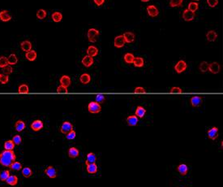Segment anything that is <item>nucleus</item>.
<instances>
[{
    "label": "nucleus",
    "instance_id": "obj_11",
    "mask_svg": "<svg viewBox=\"0 0 223 187\" xmlns=\"http://www.w3.org/2000/svg\"><path fill=\"white\" fill-rule=\"evenodd\" d=\"M81 63H82V64L84 65L85 67L86 68H89V67H91L92 65L93 64V63H94V59L93 57L91 56H89V55H85L83 57L82 59V60H81Z\"/></svg>",
    "mask_w": 223,
    "mask_h": 187
},
{
    "label": "nucleus",
    "instance_id": "obj_5",
    "mask_svg": "<svg viewBox=\"0 0 223 187\" xmlns=\"http://www.w3.org/2000/svg\"><path fill=\"white\" fill-rule=\"evenodd\" d=\"M44 127V123L42 122L41 120H35L33 122L31 123L30 128L32 130H33L35 132H38L41 129H43Z\"/></svg>",
    "mask_w": 223,
    "mask_h": 187
},
{
    "label": "nucleus",
    "instance_id": "obj_9",
    "mask_svg": "<svg viewBox=\"0 0 223 187\" xmlns=\"http://www.w3.org/2000/svg\"><path fill=\"white\" fill-rule=\"evenodd\" d=\"M45 173L48 177H50L51 179H54L57 177V170L55 169V168L53 166H48L45 169Z\"/></svg>",
    "mask_w": 223,
    "mask_h": 187
},
{
    "label": "nucleus",
    "instance_id": "obj_36",
    "mask_svg": "<svg viewBox=\"0 0 223 187\" xmlns=\"http://www.w3.org/2000/svg\"><path fill=\"white\" fill-rule=\"evenodd\" d=\"M22 175L25 178H28L33 175V171L29 167H25L24 168H22Z\"/></svg>",
    "mask_w": 223,
    "mask_h": 187
},
{
    "label": "nucleus",
    "instance_id": "obj_15",
    "mask_svg": "<svg viewBox=\"0 0 223 187\" xmlns=\"http://www.w3.org/2000/svg\"><path fill=\"white\" fill-rule=\"evenodd\" d=\"M59 82H60L61 85L64 86L66 88H68V87L71 85V81L69 76H68V75H63V76H62L60 77V79H59Z\"/></svg>",
    "mask_w": 223,
    "mask_h": 187
},
{
    "label": "nucleus",
    "instance_id": "obj_31",
    "mask_svg": "<svg viewBox=\"0 0 223 187\" xmlns=\"http://www.w3.org/2000/svg\"><path fill=\"white\" fill-rule=\"evenodd\" d=\"M134 59H135V56H134V54H132V53H127V54H124V56H123V59H124L126 64H132L133 61H134Z\"/></svg>",
    "mask_w": 223,
    "mask_h": 187
},
{
    "label": "nucleus",
    "instance_id": "obj_7",
    "mask_svg": "<svg viewBox=\"0 0 223 187\" xmlns=\"http://www.w3.org/2000/svg\"><path fill=\"white\" fill-rule=\"evenodd\" d=\"M196 16V13L188 9H185L182 12V18L185 21H192Z\"/></svg>",
    "mask_w": 223,
    "mask_h": 187
},
{
    "label": "nucleus",
    "instance_id": "obj_26",
    "mask_svg": "<svg viewBox=\"0 0 223 187\" xmlns=\"http://www.w3.org/2000/svg\"><path fill=\"white\" fill-rule=\"evenodd\" d=\"M97 162V156L94 153L90 152L87 155L86 160H85V164H89V163H94Z\"/></svg>",
    "mask_w": 223,
    "mask_h": 187
},
{
    "label": "nucleus",
    "instance_id": "obj_12",
    "mask_svg": "<svg viewBox=\"0 0 223 187\" xmlns=\"http://www.w3.org/2000/svg\"><path fill=\"white\" fill-rule=\"evenodd\" d=\"M207 134H208V137L210 139L215 141L218 137V128H217V127L211 128V129L208 130Z\"/></svg>",
    "mask_w": 223,
    "mask_h": 187
},
{
    "label": "nucleus",
    "instance_id": "obj_48",
    "mask_svg": "<svg viewBox=\"0 0 223 187\" xmlns=\"http://www.w3.org/2000/svg\"><path fill=\"white\" fill-rule=\"evenodd\" d=\"M3 71H4V74H7V75L11 74V73L13 72V68H12L11 65H7V66H6L5 68H3Z\"/></svg>",
    "mask_w": 223,
    "mask_h": 187
},
{
    "label": "nucleus",
    "instance_id": "obj_53",
    "mask_svg": "<svg viewBox=\"0 0 223 187\" xmlns=\"http://www.w3.org/2000/svg\"><path fill=\"white\" fill-rule=\"evenodd\" d=\"M134 92L136 94H144V93H145L146 90L145 88H143L141 86H139V87H136L134 90Z\"/></svg>",
    "mask_w": 223,
    "mask_h": 187
},
{
    "label": "nucleus",
    "instance_id": "obj_18",
    "mask_svg": "<svg viewBox=\"0 0 223 187\" xmlns=\"http://www.w3.org/2000/svg\"><path fill=\"white\" fill-rule=\"evenodd\" d=\"M123 37L125 39L126 43H132L133 42L135 41V34L132 32H126L123 34Z\"/></svg>",
    "mask_w": 223,
    "mask_h": 187
},
{
    "label": "nucleus",
    "instance_id": "obj_10",
    "mask_svg": "<svg viewBox=\"0 0 223 187\" xmlns=\"http://www.w3.org/2000/svg\"><path fill=\"white\" fill-rule=\"evenodd\" d=\"M125 43V39H124L123 35H118V36L115 37V40H114V45H115V47L117 48L123 47Z\"/></svg>",
    "mask_w": 223,
    "mask_h": 187
},
{
    "label": "nucleus",
    "instance_id": "obj_33",
    "mask_svg": "<svg viewBox=\"0 0 223 187\" xmlns=\"http://www.w3.org/2000/svg\"><path fill=\"white\" fill-rule=\"evenodd\" d=\"M51 17H52V20H53L54 22L58 23V22H60V21H62V19H63V15H62V13L59 12V11H54V13L52 14Z\"/></svg>",
    "mask_w": 223,
    "mask_h": 187
},
{
    "label": "nucleus",
    "instance_id": "obj_21",
    "mask_svg": "<svg viewBox=\"0 0 223 187\" xmlns=\"http://www.w3.org/2000/svg\"><path fill=\"white\" fill-rule=\"evenodd\" d=\"M86 52H87V54L89 56H91V57H95V56H97L99 53V51H98V49L94 46H89L88 48H87V50H86Z\"/></svg>",
    "mask_w": 223,
    "mask_h": 187
},
{
    "label": "nucleus",
    "instance_id": "obj_37",
    "mask_svg": "<svg viewBox=\"0 0 223 187\" xmlns=\"http://www.w3.org/2000/svg\"><path fill=\"white\" fill-rule=\"evenodd\" d=\"M15 146L16 145L14 144L12 140H7L4 143V149L7 150H13Z\"/></svg>",
    "mask_w": 223,
    "mask_h": 187
},
{
    "label": "nucleus",
    "instance_id": "obj_41",
    "mask_svg": "<svg viewBox=\"0 0 223 187\" xmlns=\"http://www.w3.org/2000/svg\"><path fill=\"white\" fill-rule=\"evenodd\" d=\"M18 92L20 94H28L29 92V88L26 84H22L19 86Z\"/></svg>",
    "mask_w": 223,
    "mask_h": 187
},
{
    "label": "nucleus",
    "instance_id": "obj_34",
    "mask_svg": "<svg viewBox=\"0 0 223 187\" xmlns=\"http://www.w3.org/2000/svg\"><path fill=\"white\" fill-rule=\"evenodd\" d=\"M10 169L13 171H20L22 170V164L20 163V162H17V161H14L13 163H11L10 165Z\"/></svg>",
    "mask_w": 223,
    "mask_h": 187
},
{
    "label": "nucleus",
    "instance_id": "obj_46",
    "mask_svg": "<svg viewBox=\"0 0 223 187\" xmlns=\"http://www.w3.org/2000/svg\"><path fill=\"white\" fill-rule=\"evenodd\" d=\"M76 131L75 130H71L70 131L69 133H68L66 134V138L68 140H73L76 138Z\"/></svg>",
    "mask_w": 223,
    "mask_h": 187
},
{
    "label": "nucleus",
    "instance_id": "obj_1",
    "mask_svg": "<svg viewBox=\"0 0 223 187\" xmlns=\"http://www.w3.org/2000/svg\"><path fill=\"white\" fill-rule=\"evenodd\" d=\"M16 156L13 150H4L0 153V164L4 167H10L14 161H16Z\"/></svg>",
    "mask_w": 223,
    "mask_h": 187
},
{
    "label": "nucleus",
    "instance_id": "obj_6",
    "mask_svg": "<svg viewBox=\"0 0 223 187\" xmlns=\"http://www.w3.org/2000/svg\"><path fill=\"white\" fill-rule=\"evenodd\" d=\"M187 68V63L184 60H182V59L178 61V63L175 65V70L177 73H182L186 70Z\"/></svg>",
    "mask_w": 223,
    "mask_h": 187
},
{
    "label": "nucleus",
    "instance_id": "obj_30",
    "mask_svg": "<svg viewBox=\"0 0 223 187\" xmlns=\"http://www.w3.org/2000/svg\"><path fill=\"white\" fill-rule=\"evenodd\" d=\"M37 52L33 50H31V51H28L26 52V54H25V57L28 60H29V61H34L36 59H37Z\"/></svg>",
    "mask_w": 223,
    "mask_h": 187
},
{
    "label": "nucleus",
    "instance_id": "obj_24",
    "mask_svg": "<svg viewBox=\"0 0 223 187\" xmlns=\"http://www.w3.org/2000/svg\"><path fill=\"white\" fill-rule=\"evenodd\" d=\"M20 48H21V50L23 51L28 52V51L32 50V43L29 41H28V40L23 41L20 43Z\"/></svg>",
    "mask_w": 223,
    "mask_h": 187
},
{
    "label": "nucleus",
    "instance_id": "obj_29",
    "mask_svg": "<svg viewBox=\"0 0 223 187\" xmlns=\"http://www.w3.org/2000/svg\"><path fill=\"white\" fill-rule=\"evenodd\" d=\"M206 38L209 42L216 41L217 38V34L214 30L209 31L206 34Z\"/></svg>",
    "mask_w": 223,
    "mask_h": 187
},
{
    "label": "nucleus",
    "instance_id": "obj_17",
    "mask_svg": "<svg viewBox=\"0 0 223 187\" xmlns=\"http://www.w3.org/2000/svg\"><path fill=\"white\" fill-rule=\"evenodd\" d=\"M86 170H87V173L89 174H96L98 171V164L96 163L87 164L86 165Z\"/></svg>",
    "mask_w": 223,
    "mask_h": 187
},
{
    "label": "nucleus",
    "instance_id": "obj_49",
    "mask_svg": "<svg viewBox=\"0 0 223 187\" xmlns=\"http://www.w3.org/2000/svg\"><path fill=\"white\" fill-rule=\"evenodd\" d=\"M207 4L210 7H215L218 4V0H207Z\"/></svg>",
    "mask_w": 223,
    "mask_h": 187
},
{
    "label": "nucleus",
    "instance_id": "obj_56",
    "mask_svg": "<svg viewBox=\"0 0 223 187\" xmlns=\"http://www.w3.org/2000/svg\"><path fill=\"white\" fill-rule=\"evenodd\" d=\"M193 1H194V2H195V1H199V0H193Z\"/></svg>",
    "mask_w": 223,
    "mask_h": 187
},
{
    "label": "nucleus",
    "instance_id": "obj_20",
    "mask_svg": "<svg viewBox=\"0 0 223 187\" xmlns=\"http://www.w3.org/2000/svg\"><path fill=\"white\" fill-rule=\"evenodd\" d=\"M68 156L71 158V159H75V158H77L79 155H80V150L76 148V147H70L68 149Z\"/></svg>",
    "mask_w": 223,
    "mask_h": 187
},
{
    "label": "nucleus",
    "instance_id": "obj_3",
    "mask_svg": "<svg viewBox=\"0 0 223 187\" xmlns=\"http://www.w3.org/2000/svg\"><path fill=\"white\" fill-rule=\"evenodd\" d=\"M99 31L96 29H88V34H87V37H88V41L91 42H96L98 41V37L99 36Z\"/></svg>",
    "mask_w": 223,
    "mask_h": 187
},
{
    "label": "nucleus",
    "instance_id": "obj_42",
    "mask_svg": "<svg viewBox=\"0 0 223 187\" xmlns=\"http://www.w3.org/2000/svg\"><path fill=\"white\" fill-rule=\"evenodd\" d=\"M199 68L201 72H206L209 71V64L206 61H203L199 64Z\"/></svg>",
    "mask_w": 223,
    "mask_h": 187
},
{
    "label": "nucleus",
    "instance_id": "obj_19",
    "mask_svg": "<svg viewBox=\"0 0 223 187\" xmlns=\"http://www.w3.org/2000/svg\"><path fill=\"white\" fill-rule=\"evenodd\" d=\"M0 20L4 22H7L11 20V16L9 13V11L7 10H3L0 11Z\"/></svg>",
    "mask_w": 223,
    "mask_h": 187
},
{
    "label": "nucleus",
    "instance_id": "obj_55",
    "mask_svg": "<svg viewBox=\"0 0 223 187\" xmlns=\"http://www.w3.org/2000/svg\"><path fill=\"white\" fill-rule=\"evenodd\" d=\"M150 0H141V2H144V3H146V2H149Z\"/></svg>",
    "mask_w": 223,
    "mask_h": 187
},
{
    "label": "nucleus",
    "instance_id": "obj_54",
    "mask_svg": "<svg viewBox=\"0 0 223 187\" xmlns=\"http://www.w3.org/2000/svg\"><path fill=\"white\" fill-rule=\"evenodd\" d=\"M105 1V0H93L94 4H96L97 6H98V7H100V6H101L102 4H104Z\"/></svg>",
    "mask_w": 223,
    "mask_h": 187
},
{
    "label": "nucleus",
    "instance_id": "obj_23",
    "mask_svg": "<svg viewBox=\"0 0 223 187\" xmlns=\"http://www.w3.org/2000/svg\"><path fill=\"white\" fill-rule=\"evenodd\" d=\"M146 114V110L145 107H143L142 106H138L135 109V115L138 118H144Z\"/></svg>",
    "mask_w": 223,
    "mask_h": 187
},
{
    "label": "nucleus",
    "instance_id": "obj_14",
    "mask_svg": "<svg viewBox=\"0 0 223 187\" xmlns=\"http://www.w3.org/2000/svg\"><path fill=\"white\" fill-rule=\"evenodd\" d=\"M190 102H191V104L194 107H199V106L202 105L203 103V99L199 96H193L190 99Z\"/></svg>",
    "mask_w": 223,
    "mask_h": 187
},
{
    "label": "nucleus",
    "instance_id": "obj_16",
    "mask_svg": "<svg viewBox=\"0 0 223 187\" xmlns=\"http://www.w3.org/2000/svg\"><path fill=\"white\" fill-rule=\"evenodd\" d=\"M177 170H178L179 173L181 176L184 177V176H186L187 174L188 173V167L185 163H180L177 167Z\"/></svg>",
    "mask_w": 223,
    "mask_h": 187
},
{
    "label": "nucleus",
    "instance_id": "obj_40",
    "mask_svg": "<svg viewBox=\"0 0 223 187\" xmlns=\"http://www.w3.org/2000/svg\"><path fill=\"white\" fill-rule=\"evenodd\" d=\"M46 15H47V12H46V11L44 10V9H40V10H38L37 11V14H36V16H37V17L39 20H43V19H45V18L46 17Z\"/></svg>",
    "mask_w": 223,
    "mask_h": 187
},
{
    "label": "nucleus",
    "instance_id": "obj_47",
    "mask_svg": "<svg viewBox=\"0 0 223 187\" xmlns=\"http://www.w3.org/2000/svg\"><path fill=\"white\" fill-rule=\"evenodd\" d=\"M9 81V77L8 75L7 74H0V83L1 84H7Z\"/></svg>",
    "mask_w": 223,
    "mask_h": 187
},
{
    "label": "nucleus",
    "instance_id": "obj_45",
    "mask_svg": "<svg viewBox=\"0 0 223 187\" xmlns=\"http://www.w3.org/2000/svg\"><path fill=\"white\" fill-rule=\"evenodd\" d=\"M8 64V61H7V58L5 56H0V68H4Z\"/></svg>",
    "mask_w": 223,
    "mask_h": 187
},
{
    "label": "nucleus",
    "instance_id": "obj_44",
    "mask_svg": "<svg viewBox=\"0 0 223 187\" xmlns=\"http://www.w3.org/2000/svg\"><path fill=\"white\" fill-rule=\"evenodd\" d=\"M12 142L14 143V144L16 145V146H20L21 143H22V138L20 135L19 134H17V135H15L13 137V138H12Z\"/></svg>",
    "mask_w": 223,
    "mask_h": 187
},
{
    "label": "nucleus",
    "instance_id": "obj_8",
    "mask_svg": "<svg viewBox=\"0 0 223 187\" xmlns=\"http://www.w3.org/2000/svg\"><path fill=\"white\" fill-rule=\"evenodd\" d=\"M209 71L213 74H217L221 71V65L217 62H213L209 64Z\"/></svg>",
    "mask_w": 223,
    "mask_h": 187
},
{
    "label": "nucleus",
    "instance_id": "obj_27",
    "mask_svg": "<svg viewBox=\"0 0 223 187\" xmlns=\"http://www.w3.org/2000/svg\"><path fill=\"white\" fill-rule=\"evenodd\" d=\"M6 182L11 186H15L18 183V177L16 175H10L9 177L6 180Z\"/></svg>",
    "mask_w": 223,
    "mask_h": 187
},
{
    "label": "nucleus",
    "instance_id": "obj_2",
    "mask_svg": "<svg viewBox=\"0 0 223 187\" xmlns=\"http://www.w3.org/2000/svg\"><path fill=\"white\" fill-rule=\"evenodd\" d=\"M88 111L92 114H98L101 111V104L96 101L90 102L88 105Z\"/></svg>",
    "mask_w": 223,
    "mask_h": 187
},
{
    "label": "nucleus",
    "instance_id": "obj_22",
    "mask_svg": "<svg viewBox=\"0 0 223 187\" xmlns=\"http://www.w3.org/2000/svg\"><path fill=\"white\" fill-rule=\"evenodd\" d=\"M126 121L128 123V125L130 126H136L138 124V117L133 115V116H128V118L126 119Z\"/></svg>",
    "mask_w": 223,
    "mask_h": 187
},
{
    "label": "nucleus",
    "instance_id": "obj_50",
    "mask_svg": "<svg viewBox=\"0 0 223 187\" xmlns=\"http://www.w3.org/2000/svg\"><path fill=\"white\" fill-rule=\"evenodd\" d=\"M105 100V97L103 95H98L96 96V102L98 103H102Z\"/></svg>",
    "mask_w": 223,
    "mask_h": 187
},
{
    "label": "nucleus",
    "instance_id": "obj_13",
    "mask_svg": "<svg viewBox=\"0 0 223 187\" xmlns=\"http://www.w3.org/2000/svg\"><path fill=\"white\" fill-rule=\"evenodd\" d=\"M147 12L149 14V16L156 17L158 16L159 11L158 8L154 6V5H149L147 7Z\"/></svg>",
    "mask_w": 223,
    "mask_h": 187
},
{
    "label": "nucleus",
    "instance_id": "obj_39",
    "mask_svg": "<svg viewBox=\"0 0 223 187\" xmlns=\"http://www.w3.org/2000/svg\"><path fill=\"white\" fill-rule=\"evenodd\" d=\"M183 3V0H170V7H181Z\"/></svg>",
    "mask_w": 223,
    "mask_h": 187
},
{
    "label": "nucleus",
    "instance_id": "obj_35",
    "mask_svg": "<svg viewBox=\"0 0 223 187\" xmlns=\"http://www.w3.org/2000/svg\"><path fill=\"white\" fill-rule=\"evenodd\" d=\"M7 61H8V64L9 65H15L18 62V59L17 56L15 54H11L8 57H7Z\"/></svg>",
    "mask_w": 223,
    "mask_h": 187
},
{
    "label": "nucleus",
    "instance_id": "obj_28",
    "mask_svg": "<svg viewBox=\"0 0 223 187\" xmlns=\"http://www.w3.org/2000/svg\"><path fill=\"white\" fill-rule=\"evenodd\" d=\"M15 129L16 130L17 132H22L24 129H25V123L23 121V120H17L16 124H15Z\"/></svg>",
    "mask_w": 223,
    "mask_h": 187
},
{
    "label": "nucleus",
    "instance_id": "obj_51",
    "mask_svg": "<svg viewBox=\"0 0 223 187\" xmlns=\"http://www.w3.org/2000/svg\"><path fill=\"white\" fill-rule=\"evenodd\" d=\"M170 93H172V94H181L182 93V90L181 88H179V87H172V88L170 89Z\"/></svg>",
    "mask_w": 223,
    "mask_h": 187
},
{
    "label": "nucleus",
    "instance_id": "obj_32",
    "mask_svg": "<svg viewBox=\"0 0 223 187\" xmlns=\"http://www.w3.org/2000/svg\"><path fill=\"white\" fill-rule=\"evenodd\" d=\"M133 64L135 65V67H137V68H142L144 65H145V60L142 57H136L134 59V61L132 63Z\"/></svg>",
    "mask_w": 223,
    "mask_h": 187
},
{
    "label": "nucleus",
    "instance_id": "obj_4",
    "mask_svg": "<svg viewBox=\"0 0 223 187\" xmlns=\"http://www.w3.org/2000/svg\"><path fill=\"white\" fill-rule=\"evenodd\" d=\"M73 129V125L69 121H64L60 126V132L63 134H67Z\"/></svg>",
    "mask_w": 223,
    "mask_h": 187
},
{
    "label": "nucleus",
    "instance_id": "obj_25",
    "mask_svg": "<svg viewBox=\"0 0 223 187\" xmlns=\"http://www.w3.org/2000/svg\"><path fill=\"white\" fill-rule=\"evenodd\" d=\"M80 82L83 85H87L89 82H91V76L88 73H83L80 77Z\"/></svg>",
    "mask_w": 223,
    "mask_h": 187
},
{
    "label": "nucleus",
    "instance_id": "obj_43",
    "mask_svg": "<svg viewBox=\"0 0 223 187\" xmlns=\"http://www.w3.org/2000/svg\"><path fill=\"white\" fill-rule=\"evenodd\" d=\"M199 8V4L196 3V2H191L189 4H188V10L192 11L193 12H195L196 11H197V9Z\"/></svg>",
    "mask_w": 223,
    "mask_h": 187
},
{
    "label": "nucleus",
    "instance_id": "obj_38",
    "mask_svg": "<svg viewBox=\"0 0 223 187\" xmlns=\"http://www.w3.org/2000/svg\"><path fill=\"white\" fill-rule=\"evenodd\" d=\"M10 176V172L8 170H3L0 172V181H6L7 178Z\"/></svg>",
    "mask_w": 223,
    "mask_h": 187
},
{
    "label": "nucleus",
    "instance_id": "obj_52",
    "mask_svg": "<svg viewBox=\"0 0 223 187\" xmlns=\"http://www.w3.org/2000/svg\"><path fill=\"white\" fill-rule=\"evenodd\" d=\"M57 92L58 93H60V94H62V93H68V88H66V87H64V86H63V85H60L57 88Z\"/></svg>",
    "mask_w": 223,
    "mask_h": 187
}]
</instances>
